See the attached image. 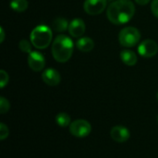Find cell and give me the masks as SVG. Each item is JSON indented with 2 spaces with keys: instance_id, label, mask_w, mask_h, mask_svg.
<instances>
[{
  "instance_id": "6da1fadb",
  "label": "cell",
  "mask_w": 158,
  "mask_h": 158,
  "mask_svg": "<svg viewBox=\"0 0 158 158\" xmlns=\"http://www.w3.org/2000/svg\"><path fill=\"white\" fill-rule=\"evenodd\" d=\"M135 14V6L131 0H115L106 9L108 20L116 25L129 22Z\"/></svg>"
},
{
  "instance_id": "d4e9b609",
  "label": "cell",
  "mask_w": 158,
  "mask_h": 158,
  "mask_svg": "<svg viewBox=\"0 0 158 158\" xmlns=\"http://www.w3.org/2000/svg\"><path fill=\"white\" fill-rule=\"evenodd\" d=\"M157 120H158V117H157Z\"/></svg>"
},
{
  "instance_id": "8992f818",
  "label": "cell",
  "mask_w": 158,
  "mask_h": 158,
  "mask_svg": "<svg viewBox=\"0 0 158 158\" xmlns=\"http://www.w3.org/2000/svg\"><path fill=\"white\" fill-rule=\"evenodd\" d=\"M107 6V0H85L83 4L84 11L92 16L101 14Z\"/></svg>"
},
{
  "instance_id": "3957f363",
  "label": "cell",
  "mask_w": 158,
  "mask_h": 158,
  "mask_svg": "<svg viewBox=\"0 0 158 158\" xmlns=\"http://www.w3.org/2000/svg\"><path fill=\"white\" fill-rule=\"evenodd\" d=\"M31 42L37 49H44L48 47L52 42V30L46 25H38L31 32Z\"/></svg>"
},
{
  "instance_id": "277c9868",
  "label": "cell",
  "mask_w": 158,
  "mask_h": 158,
  "mask_svg": "<svg viewBox=\"0 0 158 158\" xmlns=\"http://www.w3.org/2000/svg\"><path fill=\"white\" fill-rule=\"evenodd\" d=\"M141 39V32L135 27H126L123 28L118 34L119 44L124 47H133L138 44Z\"/></svg>"
},
{
  "instance_id": "7c38bea8",
  "label": "cell",
  "mask_w": 158,
  "mask_h": 158,
  "mask_svg": "<svg viewBox=\"0 0 158 158\" xmlns=\"http://www.w3.org/2000/svg\"><path fill=\"white\" fill-rule=\"evenodd\" d=\"M76 46L80 51L84 53H89L94 49V42L90 37H81L76 42Z\"/></svg>"
},
{
  "instance_id": "ac0fdd59",
  "label": "cell",
  "mask_w": 158,
  "mask_h": 158,
  "mask_svg": "<svg viewBox=\"0 0 158 158\" xmlns=\"http://www.w3.org/2000/svg\"><path fill=\"white\" fill-rule=\"evenodd\" d=\"M10 108V104L9 102L3 96L0 97V113L5 114L6 113Z\"/></svg>"
},
{
  "instance_id": "30bf717a",
  "label": "cell",
  "mask_w": 158,
  "mask_h": 158,
  "mask_svg": "<svg viewBox=\"0 0 158 158\" xmlns=\"http://www.w3.org/2000/svg\"><path fill=\"white\" fill-rule=\"evenodd\" d=\"M44 82L49 86H56L61 81L60 73L55 69H47L42 73Z\"/></svg>"
},
{
  "instance_id": "2e32d148",
  "label": "cell",
  "mask_w": 158,
  "mask_h": 158,
  "mask_svg": "<svg viewBox=\"0 0 158 158\" xmlns=\"http://www.w3.org/2000/svg\"><path fill=\"white\" fill-rule=\"evenodd\" d=\"M56 122L58 126L65 128L71 124V118L67 113L62 112V113H58L56 116Z\"/></svg>"
},
{
  "instance_id": "9c48e42d",
  "label": "cell",
  "mask_w": 158,
  "mask_h": 158,
  "mask_svg": "<svg viewBox=\"0 0 158 158\" xmlns=\"http://www.w3.org/2000/svg\"><path fill=\"white\" fill-rule=\"evenodd\" d=\"M111 138L117 143H125L131 137V132L124 126H115L110 131Z\"/></svg>"
},
{
  "instance_id": "e0dca14e",
  "label": "cell",
  "mask_w": 158,
  "mask_h": 158,
  "mask_svg": "<svg viewBox=\"0 0 158 158\" xmlns=\"http://www.w3.org/2000/svg\"><path fill=\"white\" fill-rule=\"evenodd\" d=\"M31 42H29L28 40H20L19 43V50L23 53H27V54H30L31 51Z\"/></svg>"
},
{
  "instance_id": "8fae6325",
  "label": "cell",
  "mask_w": 158,
  "mask_h": 158,
  "mask_svg": "<svg viewBox=\"0 0 158 158\" xmlns=\"http://www.w3.org/2000/svg\"><path fill=\"white\" fill-rule=\"evenodd\" d=\"M85 23L81 19H74L69 22V32L74 38H80L85 32Z\"/></svg>"
},
{
  "instance_id": "ba28073f",
  "label": "cell",
  "mask_w": 158,
  "mask_h": 158,
  "mask_svg": "<svg viewBox=\"0 0 158 158\" xmlns=\"http://www.w3.org/2000/svg\"><path fill=\"white\" fill-rule=\"evenodd\" d=\"M28 65L33 71H41L45 66L44 56L37 51H32L28 54Z\"/></svg>"
},
{
  "instance_id": "7402d4cb",
  "label": "cell",
  "mask_w": 158,
  "mask_h": 158,
  "mask_svg": "<svg viewBox=\"0 0 158 158\" xmlns=\"http://www.w3.org/2000/svg\"><path fill=\"white\" fill-rule=\"evenodd\" d=\"M6 34H5V31L3 29V27H0V43H3L5 40Z\"/></svg>"
},
{
  "instance_id": "44dd1931",
  "label": "cell",
  "mask_w": 158,
  "mask_h": 158,
  "mask_svg": "<svg viewBox=\"0 0 158 158\" xmlns=\"http://www.w3.org/2000/svg\"><path fill=\"white\" fill-rule=\"evenodd\" d=\"M151 10L155 17L158 19V0H153L151 4Z\"/></svg>"
},
{
  "instance_id": "5b68a950",
  "label": "cell",
  "mask_w": 158,
  "mask_h": 158,
  "mask_svg": "<svg viewBox=\"0 0 158 158\" xmlns=\"http://www.w3.org/2000/svg\"><path fill=\"white\" fill-rule=\"evenodd\" d=\"M70 133L77 138H85L92 131L91 124L85 119H77L69 125Z\"/></svg>"
},
{
  "instance_id": "d6986e66",
  "label": "cell",
  "mask_w": 158,
  "mask_h": 158,
  "mask_svg": "<svg viewBox=\"0 0 158 158\" xmlns=\"http://www.w3.org/2000/svg\"><path fill=\"white\" fill-rule=\"evenodd\" d=\"M8 74L4 69L0 70V87L2 89L8 83Z\"/></svg>"
},
{
  "instance_id": "cb8c5ba5",
  "label": "cell",
  "mask_w": 158,
  "mask_h": 158,
  "mask_svg": "<svg viewBox=\"0 0 158 158\" xmlns=\"http://www.w3.org/2000/svg\"><path fill=\"white\" fill-rule=\"evenodd\" d=\"M156 98H157V100H158V93H157V94H156Z\"/></svg>"
},
{
  "instance_id": "7a4b0ae2",
  "label": "cell",
  "mask_w": 158,
  "mask_h": 158,
  "mask_svg": "<svg viewBox=\"0 0 158 158\" xmlns=\"http://www.w3.org/2000/svg\"><path fill=\"white\" fill-rule=\"evenodd\" d=\"M73 42L67 35H57L52 44V56L56 62L65 63L70 59L73 54Z\"/></svg>"
},
{
  "instance_id": "4fadbf2b",
  "label": "cell",
  "mask_w": 158,
  "mask_h": 158,
  "mask_svg": "<svg viewBox=\"0 0 158 158\" xmlns=\"http://www.w3.org/2000/svg\"><path fill=\"white\" fill-rule=\"evenodd\" d=\"M120 58L122 60V62L127 65V66H134L136 65L137 61H138V57L137 55L131 51V50H122L120 52Z\"/></svg>"
},
{
  "instance_id": "52a82bcc",
  "label": "cell",
  "mask_w": 158,
  "mask_h": 158,
  "mask_svg": "<svg viewBox=\"0 0 158 158\" xmlns=\"http://www.w3.org/2000/svg\"><path fill=\"white\" fill-rule=\"evenodd\" d=\"M139 55L143 57L150 58L155 56L158 52V44L156 42L151 39L143 41L138 46Z\"/></svg>"
},
{
  "instance_id": "603a6c76",
  "label": "cell",
  "mask_w": 158,
  "mask_h": 158,
  "mask_svg": "<svg viewBox=\"0 0 158 158\" xmlns=\"http://www.w3.org/2000/svg\"><path fill=\"white\" fill-rule=\"evenodd\" d=\"M151 0H135V2L138 4V5H141V6H145L147 5Z\"/></svg>"
},
{
  "instance_id": "ffe728a7",
  "label": "cell",
  "mask_w": 158,
  "mask_h": 158,
  "mask_svg": "<svg viewBox=\"0 0 158 158\" xmlns=\"http://www.w3.org/2000/svg\"><path fill=\"white\" fill-rule=\"evenodd\" d=\"M8 136V128L4 124L1 123L0 124V140L4 141L5 139H6Z\"/></svg>"
},
{
  "instance_id": "5bb4252c",
  "label": "cell",
  "mask_w": 158,
  "mask_h": 158,
  "mask_svg": "<svg viewBox=\"0 0 158 158\" xmlns=\"http://www.w3.org/2000/svg\"><path fill=\"white\" fill-rule=\"evenodd\" d=\"M69 22L64 18H56L52 22V29L56 32H64L69 30Z\"/></svg>"
},
{
  "instance_id": "9a60e30c",
  "label": "cell",
  "mask_w": 158,
  "mask_h": 158,
  "mask_svg": "<svg viewBox=\"0 0 158 158\" xmlns=\"http://www.w3.org/2000/svg\"><path fill=\"white\" fill-rule=\"evenodd\" d=\"M10 7L16 12H23L28 8L29 3L27 0H11Z\"/></svg>"
}]
</instances>
